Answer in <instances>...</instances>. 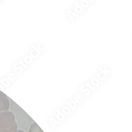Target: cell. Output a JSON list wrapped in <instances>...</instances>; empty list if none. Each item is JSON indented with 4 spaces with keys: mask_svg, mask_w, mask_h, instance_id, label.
Returning <instances> with one entry per match:
<instances>
[{
    "mask_svg": "<svg viewBox=\"0 0 132 132\" xmlns=\"http://www.w3.org/2000/svg\"><path fill=\"white\" fill-rule=\"evenodd\" d=\"M16 123L13 113L6 111L0 113V128L8 129L13 126Z\"/></svg>",
    "mask_w": 132,
    "mask_h": 132,
    "instance_id": "1",
    "label": "cell"
},
{
    "mask_svg": "<svg viewBox=\"0 0 132 132\" xmlns=\"http://www.w3.org/2000/svg\"><path fill=\"white\" fill-rule=\"evenodd\" d=\"M10 101L7 96L0 91V112L9 111Z\"/></svg>",
    "mask_w": 132,
    "mask_h": 132,
    "instance_id": "2",
    "label": "cell"
},
{
    "mask_svg": "<svg viewBox=\"0 0 132 132\" xmlns=\"http://www.w3.org/2000/svg\"><path fill=\"white\" fill-rule=\"evenodd\" d=\"M29 132H44L43 130L36 122L32 124L29 128Z\"/></svg>",
    "mask_w": 132,
    "mask_h": 132,
    "instance_id": "3",
    "label": "cell"
},
{
    "mask_svg": "<svg viewBox=\"0 0 132 132\" xmlns=\"http://www.w3.org/2000/svg\"><path fill=\"white\" fill-rule=\"evenodd\" d=\"M2 132H16L18 130V125L16 122L11 128L8 129H2Z\"/></svg>",
    "mask_w": 132,
    "mask_h": 132,
    "instance_id": "4",
    "label": "cell"
},
{
    "mask_svg": "<svg viewBox=\"0 0 132 132\" xmlns=\"http://www.w3.org/2000/svg\"><path fill=\"white\" fill-rule=\"evenodd\" d=\"M16 132H26V131H23V130H22L19 129V130H17V131H16Z\"/></svg>",
    "mask_w": 132,
    "mask_h": 132,
    "instance_id": "5",
    "label": "cell"
},
{
    "mask_svg": "<svg viewBox=\"0 0 132 132\" xmlns=\"http://www.w3.org/2000/svg\"><path fill=\"white\" fill-rule=\"evenodd\" d=\"M0 132H2V129L0 128Z\"/></svg>",
    "mask_w": 132,
    "mask_h": 132,
    "instance_id": "6",
    "label": "cell"
}]
</instances>
